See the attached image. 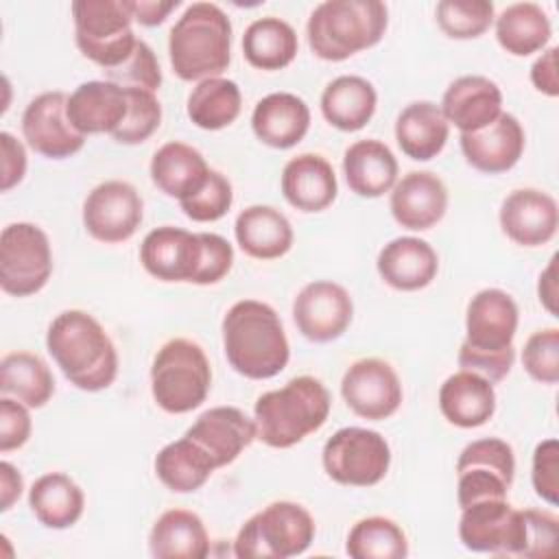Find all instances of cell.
Returning <instances> with one entry per match:
<instances>
[{
	"label": "cell",
	"mask_w": 559,
	"mask_h": 559,
	"mask_svg": "<svg viewBox=\"0 0 559 559\" xmlns=\"http://www.w3.org/2000/svg\"><path fill=\"white\" fill-rule=\"evenodd\" d=\"M251 129L262 144L271 148H290L308 133L310 109L297 94L273 92L255 103Z\"/></svg>",
	"instance_id": "25"
},
{
	"label": "cell",
	"mask_w": 559,
	"mask_h": 559,
	"mask_svg": "<svg viewBox=\"0 0 559 559\" xmlns=\"http://www.w3.org/2000/svg\"><path fill=\"white\" fill-rule=\"evenodd\" d=\"M325 474L347 487L378 485L391 465L386 439L369 428L347 426L336 430L321 452Z\"/></svg>",
	"instance_id": "11"
},
{
	"label": "cell",
	"mask_w": 559,
	"mask_h": 559,
	"mask_svg": "<svg viewBox=\"0 0 559 559\" xmlns=\"http://www.w3.org/2000/svg\"><path fill=\"white\" fill-rule=\"evenodd\" d=\"M550 35V20L535 2L509 4L496 17V39L513 57H528L542 50Z\"/></svg>",
	"instance_id": "39"
},
{
	"label": "cell",
	"mask_w": 559,
	"mask_h": 559,
	"mask_svg": "<svg viewBox=\"0 0 559 559\" xmlns=\"http://www.w3.org/2000/svg\"><path fill=\"white\" fill-rule=\"evenodd\" d=\"M216 469L210 454L190 437L166 443L155 456V474L175 493H190L205 485Z\"/></svg>",
	"instance_id": "36"
},
{
	"label": "cell",
	"mask_w": 559,
	"mask_h": 559,
	"mask_svg": "<svg viewBox=\"0 0 559 559\" xmlns=\"http://www.w3.org/2000/svg\"><path fill=\"white\" fill-rule=\"evenodd\" d=\"M526 522V546L522 557L544 559L555 557L559 550V520L550 511L524 509Z\"/></svg>",
	"instance_id": "47"
},
{
	"label": "cell",
	"mask_w": 559,
	"mask_h": 559,
	"mask_svg": "<svg viewBox=\"0 0 559 559\" xmlns=\"http://www.w3.org/2000/svg\"><path fill=\"white\" fill-rule=\"evenodd\" d=\"M352 317L354 304L349 293L330 280L306 284L293 301L295 325L312 343L338 338L349 328Z\"/></svg>",
	"instance_id": "18"
},
{
	"label": "cell",
	"mask_w": 559,
	"mask_h": 559,
	"mask_svg": "<svg viewBox=\"0 0 559 559\" xmlns=\"http://www.w3.org/2000/svg\"><path fill=\"white\" fill-rule=\"evenodd\" d=\"M389 207L397 225L411 231H424L443 218L448 188L435 173L413 170L391 188Z\"/></svg>",
	"instance_id": "20"
},
{
	"label": "cell",
	"mask_w": 559,
	"mask_h": 559,
	"mask_svg": "<svg viewBox=\"0 0 559 559\" xmlns=\"http://www.w3.org/2000/svg\"><path fill=\"white\" fill-rule=\"evenodd\" d=\"M295 28L275 15L253 20L242 35V55L258 70H282L297 57Z\"/></svg>",
	"instance_id": "37"
},
{
	"label": "cell",
	"mask_w": 559,
	"mask_h": 559,
	"mask_svg": "<svg viewBox=\"0 0 559 559\" xmlns=\"http://www.w3.org/2000/svg\"><path fill=\"white\" fill-rule=\"evenodd\" d=\"M526 373L542 384L559 382V330L546 328L533 332L522 349Z\"/></svg>",
	"instance_id": "45"
},
{
	"label": "cell",
	"mask_w": 559,
	"mask_h": 559,
	"mask_svg": "<svg viewBox=\"0 0 559 559\" xmlns=\"http://www.w3.org/2000/svg\"><path fill=\"white\" fill-rule=\"evenodd\" d=\"M52 273L46 231L33 223H11L0 234V286L7 295L39 293Z\"/></svg>",
	"instance_id": "12"
},
{
	"label": "cell",
	"mask_w": 559,
	"mask_h": 559,
	"mask_svg": "<svg viewBox=\"0 0 559 559\" xmlns=\"http://www.w3.org/2000/svg\"><path fill=\"white\" fill-rule=\"evenodd\" d=\"M459 539L467 550L502 557H522L526 546V522L507 498L478 500L461 509Z\"/></svg>",
	"instance_id": "14"
},
{
	"label": "cell",
	"mask_w": 559,
	"mask_h": 559,
	"mask_svg": "<svg viewBox=\"0 0 559 559\" xmlns=\"http://www.w3.org/2000/svg\"><path fill=\"white\" fill-rule=\"evenodd\" d=\"M465 162L487 175L511 170L524 153V129L513 114H500L491 124L474 133H461Z\"/></svg>",
	"instance_id": "21"
},
{
	"label": "cell",
	"mask_w": 559,
	"mask_h": 559,
	"mask_svg": "<svg viewBox=\"0 0 559 559\" xmlns=\"http://www.w3.org/2000/svg\"><path fill=\"white\" fill-rule=\"evenodd\" d=\"M330 406L332 400L321 380L297 376L255 400V439L269 448H293L325 424Z\"/></svg>",
	"instance_id": "6"
},
{
	"label": "cell",
	"mask_w": 559,
	"mask_h": 559,
	"mask_svg": "<svg viewBox=\"0 0 559 559\" xmlns=\"http://www.w3.org/2000/svg\"><path fill=\"white\" fill-rule=\"evenodd\" d=\"M282 194L299 212H321L336 199L338 183L332 164L317 153H301L282 170Z\"/></svg>",
	"instance_id": "27"
},
{
	"label": "cell",
	"mask_w": 559,
	"mask_h": 559,
	"mask_svg": "<svg viewBox=\"0 0 559 559\" xmlns=\"http://www.w3.org/2000/svg\"><path fill=\"white\" fill-rule=\"evenodd\" d=\"M238 247L255 260H275L290 251L293 227L288 218L271 205H249L234 223Z\"/></svg>",
	"instance_id": "30"
},
{
	"label": "cell",
	"mask_w": 559,
	"mask_h": 559,
	"mask_svg": "<svg viewBox=\"0 0 559 559\" xmlns=\"http://www.w3.org/2000/svg\"><path fill=\"white\" fill-rule=\"evenodd\" d=\"M349 190L362 199H378L397 181V159L380 140H358L343 155Z\"/></svg>",
	"instance_id": "29"
},
{
	"label": "cell",
	"mask_w": 559,
	"mask_h": 559,
	"mask_svg": "<svg viewBox=\"0 0 559 559\" xmlns=\"http://www.w3.org/2000/svg\"><path fill=\"white\" fill-rule=\"evenodd\" d=\"M212 369L205 352L190 338L166 341L151 367V393L157 406L183 415L201 406L210 393Z\"/></svg>",
	"instance_id": "8"
},
{
	"label": "cell",
	"mask_w": 559,
	"mask_h": 559,
	"mask_svg": "<svg viewBox=\"0 0 559 559\" xmlns=\"http://www.w3.org/2000/svg\"><path fill=\"white\" fill-rule=\"evenodd\" d=\"M518 332V304L500 288L478 290L465 312V341L459 367L489 382H500L513 367V338Z\"/></svg>",
	"instance_id": "4"
},
{
	"label": "cell",
	"mask_w": 559,
	"mask_h": 559,
	"mask_svg": "<svg viewBox=\"0 0 559 559\" xmlns=\"http://www.w3.org/2000/svg\"><path fill=\"white\" fill-rule=\"evenodd\" d=\"M140 262L159 282H190L199 286L221 282L231 264L234 249L218 234H192L162 225L151 229L140 245Z\"/></svg>",
	"instance_id": "1"
},
{
	"label": "cell",
	"mask_w": 559,
	"mask_h": 559,
	"mask_svg": "<svg viewBox=\"0 0 559 559\" xmlns=\"http://www.w3.org/2000/svg\"><path fill=\"white\" fill-rule=\"evenodd\" d=\"M72 17L76 48L103 72L122 66L135 50L138 37L127 0H76Z\"/></svg>",
	"instance_id": "10"
},
{
	"label": "cell",
	"mask_w": 559,
	"mask_h": 559,
	"mask_svg": "<svg viewBox=\"0 0 559 559\" xmlns=\"http://www.w3.org/2000/svg\"><path fill=\"white\" fill-rule=\"evenodd\" d=\"M148 550L157 559H203L210 555V537L203 520L188 509L164 511L151 533Z\"/></svg>",
	"instance_id": "31"
},
{
	"label": "cell",
	"mask_w": 559,
	"mask_h": 559,
	"mask_svg": "<svg viewBox=\"0 0 559 559\" xmlns=\"http://www.w3.org/2000/svg\"><path fill=\"white\" fill-rule=\"evenodd\" d=\"M173 72L181 81L221 76L231 61V22L214 2H192L168 35Z\"/></svg>",
	"instance_id": "5"
},
{
	"label": "cell",
	"mask_w": 559,
	"mask_h": 559,
	"mask_svg": "<svg viewBox=\"0 0 559 559\" xmlns=\"http://www.w3.org/2000/svg\"><path fill=\"white\" fill-rule=\"evenodd\" d=\"M439 107L448 124L461 133H474L502 114V92L487 76L465 74L448 85Z\"/></svg>",
	"instance_id": "23"
},
{
	"label": "cell",
	"mask_w": 559,
	"mask_h": 559,
	"mask_svg": "<svg viewBox=\"0 0 559 559\" xmlns=\"http://www.w3.org/2000/svg\"><path fill=\"white\" fill-rule=\"evenodd\" d=\"M376 266L391 288L408 293L426 288L437 277L439 258L426 240L400 236L380 249Z\"/></svg>",
	"instance_id": "26"
},
{
	"label": "cell",
	"mask_w": 559,
	"mask_h": 559,
	"mask_svg": "<svg viewBox=\"0 0 559 559\" xmlns=\"http://www.w3.org/2000/svg\"><path fill=\"white\" fill-rule=\"evenodd\" d=\"M0 153H2V192L11 190L24 179L26 173V151L20 140H15L9 131L0 133Z\"/></svg>",
	"instance_id": "50"
},
{
	"label": "cell",
	"mask_w": 559,
	"mask_h": 559,
	"mask_svg": "<svg viewBox=\"0 0 559 559\" xmlns=\"http://www.w3.org/2000/svg\"><path fill=\"white\" fill-rule=\"evenodd\" d=\"M557 46L546 48L535 63L531 66V83L535 85L537 92L546 96H557L559 94V74H557Z\"/></svg>",
	"instance_id": "51"
},
{
	"label": "cell",
	"mask_w": 559,
	"mask_h": 559,
	"mask_svg": "<svg viewBox=\"0 0 559 559\" xmlns=\"http://www.w3.org/2000/svg\"><path fill=\"white\" fill-rule=\"evenodd\" d=\"M439 28L452 39L480 37L493 22V2L441 0L435 9Z\"/></svg>",
	"instance_id": "42"
},
{
	"label": "cell",
	"mask_w": 559,
	"mask_h": 559,
	"mask_svg": "<svg viewBox=\"0 0 559 559\" xmlns=\"http://www.w3.org/2000/svg\"><path fill=\"white\" fill-rule=\"evenodd\" d=\"M144 203L138 190L120 179L98 183L83 203L85 231L107 245L129 240L144 216Z\"/></svg>",
	"instance_id": "15"
},
{
	"label": "cell",
	"mask_w": 559,
	"mask_h": 559,
	"mask_svg": "<svg viewBox=\"0 0 559 559\" xmlns=\"http://www.w3.org/2000/svg\"><path fill=\"white\" fill-rule=\"evenodd\" d=\"M535 493L548 502H559V441L544 439L535 445L533 452V472H531Z\"/></svg>",
	"instance_id": "48"
},
{
	"label": "cell",
	"mask_w": 559,
	"mask_h": 559,
	"mask_svg": "<svg viewBox=\"0 0 559 559\" xmlns=\"http://www.w3.org/2000/svg\"><path fill=\"white\" fill-rule=\"evenodd\" d=\"M186 437L199 443L218 469L234 463L240 452L251 445L255 439V421L236 406H214L197 417L186 430Z\"/></svg>",
	"instance_id": "22"
},
{
	"label": "cell",
	"mask_w": 559,
	"mask_h": 559,
	"mask_svg": "<svg viewBox=\"0 0 559 559\" xmlns=\"http://www.w3.org/2000/svg\"><path fill=\"white\" fill-rule=\"evenodd\" d=\"M557 260L559 255L555 253L548 262V266L542 271L539 282H537V295H539V304L552 314L557 317Z\"/></svg>",
	"instance_id": "54"
},
{
	"label": "cell",
	"mask_w": 559,
	"mask_h": 559,
	"mask_svg": "<svg viewBox=\"0 0 559 559\" xmlns=\"http://www.w3.org/2000/svg\"><path fill=\"white\" fill-rule=\"evenodd\" d=\"M31 428L28 406L4 395L0 400V452L22 448L31 437Z\"/></svg>",
	"instance_id": "49"
},
{
	"label": "cell",
	"mask_w": 559,
	"mask_h": 559,
	"mask_svg": "<svg viewBox=\"0 0 559 559\" xmlns=\"http://www.w3.org/2000/svg\"><path fill=\"white\" fill-rule=\"evenodd\" d=\"M376 87L356 74H343L330 81L321 94L323 118L341 131L362 129L376 114Z\"/></svg>",
	"instance_id": "34"
},
{
	"label": "cell",
	"mask_w": 559,
	"mask_h": 559,
	"mask_svg": "<svg viewBox=\"0 0 559 559\" xmlns=\"http://www.w3.org/2000/svg\"><path fill=\"white\" fill-rule=\"evenodd\" d=\"M231 201L234 192L229 179L218 170H210L205 183L194 194L181 199L179 205L188 218L197 223H212L229 212Z\"/></svg>",
	"instance_id": "44"
},
{
	"label": "cell",
	"mask_w": 559,
	"mask_h": 559,
	"mask_svg": "<svg viewBox=\"0 0 559 559\" xmlns=\"http://www.w3.org/2000/svg\"><path fill=\"white\" fill-rule=\"evenodd\" d=\"M129 11L135 22L142 26H157L162 24L170 11L179 7V0H127Z\"/></svg>",
	"instance_id": "52"
},
{
	"label": "cell",
	"mask_w": 559,
	"mask_h": 559,
	"mask_svg": "<svg viewBox=\"0 0 559 559\" xmlns=\"http://www.w3.org/2000/svg\"><path fill=\"white\" fill-rule=\"evenodd\" d=\"M46 347L66 380L81 391H103L118 376L116 347L85 310L59 312L48 325Z\"/></svg>",
	"instance_id": "2"
},
{
	"label": "cell",
	"mask_w": 559,
	"mask_h": 559,
	"mask_svg": "<svg viewBox=\"0 0 559 559\" xmlns=\"http://www.w3.org/2000/svg\"><path fill=\"white\" fill-rule=\"evenodd\" d=\"M450 135V124L441 107L430 100H415L406 105L395 120V140L402 153L415 162L437 157Z\"/></svg>",
	"instance_id": "32"
},
{
	"label": "cell",
	"mask_w": 559,
	"mask_h": 559,
	"mask_svg": "<svg viewBox=\"0 0 559 559\" xmlns=\"http://www.w3.org/2000/svg\"><path fill=\"white\" fill-rule=\"evenodd\" d=\"M66 107L68 96L55 90L35 96L22 114L26 144L48 159H66L85 144V135L72 127Z\"/></svg>",
	"instance_id": "17"
},
{
	"label": "cell",
	"mask_w": 559,
	"mask_h": 559,
	"mask_svg": "<svg viewBox=\"0 0 559 559\" xmlns=\"http://www.w3.org/2000/svg\"><path fill=\"white\" fill-rule=\"evenodd\" d=\"M127 90L111 81H85L68 96V118L83 133H114L127 116Z\"/></svg>",
	"instance_id": "24"
},
{
	"label": "cell",
	"mask_w": 559,
	"mask_h": 559,
	"mask_svg": "<svg viewBox=\"0 0 559 559\" xmlns=\"http://www.w3.org/2000/svg\"><path fill=\"white\" fill-rule=\"evenodd\" d=\"M0 391L28 408H41L55 393V378L37 354L11 352L0 360Z\"/></svg>",
	"instance_id": "38"
},
{
	"label": "cell",
	"mask_w": 559,
	"mask_h": 559,
	"mask_svg": "<svg viewBox=\"0 0 559 559\" xmlns=\"http://www.w3.org/2000/svg\"><path fill=\"white\" fill-rule=\"evenodd\" d=\"M242 109V94L236 81L214 76L199 81L188 96V118L205 131L229 127Z\"/></svg>",
	"instance_id": "40"
},
{
	"label": "cell",
	"mask_w": 559,
	"mask_h": 559,
	"mask_svg": "<svg viewBox=\"0 0 559 559\" xmlns=\"http://www.w3.org/2000/svg\"><path fill=\"white\" fill-rule=\"evenodd\" d=\"M341 395L354 415L382 421L400 408L402 384L386 360L360 358L347 367L341 380Z\"/></svg>",
	"instance_id": "16"
},
{
	"label": "cell",
	"mask_w": 559,
	"mask_h": 559,
	"mask_svg": "<svg viewBox=\"0 0 559 559\" xmlns=\"http://www.w3.org/2000/svg\"><path fill=\"white\" fill-rule=\"evenodd\" d=\"M441 415L459 428H478L496 413L493 382L474 373L456 371L439 389Z\"/></svg>",
	"instance_id": "28"
},
{
	"label": "cell",
	"mask_w": 559,
	"mask_h": 559,
	"mask_svg": "<svg viewBox=\"0 0 559 559\" xmlns=\"http://www.w3.org/2000/svg\"><path fill=\"white\" fill-rule=\"evenodd\" d=\"M345 552L352 559H404L408 555V539L391 518L371 515L352 526Z\"/></svg>",
	"instance_id": "41"
},
{
	"label": "cell",
	"mask_w": 559,
	"mask_h": 559,
	"mask_svg": "<svg viewBox=\"0 0 559 559\" xmlns=\"http://www.w3.org/2000/svg\"><path fill=\"white\" fill-rule=\"evenodd\" d=\"M389 24L386 4L380 0H325L308 17L310 50L325 61H345L376 46Z\"/></svg>",
	"instance_id": "7"
},
{
	"label": "cell",
	"mask_w": 559,
	"mask_h": 559,
	"mask_svg": "<svg viewBox=\"0 0 559 559\" xmlns=\"http://www.w3.org/2000/svg\"><path fill=\"white\" fill-rule=\"evenodd\" d=\"M28 507L46 528H70L83 515L85 496L68 474L48 472L31 485Z\"/></svg>",
	"instance_id": "35"
},
{
	"label": "cell",
	"mask_w": 559,
	"mask_h": 559,
	"mask_svg": "<svg viewBox=\"0 0 559 559\" xmlns=\"http://www.w3.org/2000/svg\"><path fill=\"white\" fill-rule=\"evenodd\" d=\"M515 474L513 448L498 439L485 437L467 443L456 461V500L465 509L478 500L507 498Z\"/></svg>",
	"instance_id": "13"
},
{
	"label": "cell",
	"mask_w": 559,
	"mask_h": 559,
	"mask_svg": "<svg viewBox=\"0 0 559 559\" xmlns=\"http://www.w3.org/2000/svg\"><path fill=\"white\" fill-rule=\"evenodd\" d=\"M127 90V116L122 124L111 133V138L120 144H142L146 142L162 122V105L155 92L140 90V87H124Z\"/></svg>",
	"instance_id": "43"
},
{
	"label": "cell",
	"mask_w": 559,
	"mask_h": 559,
	"mask_svg": "<svg viewBox=\"0 0 559 559\" xmlns=\"http://www.w3.org/2000/svg\"><path fill=\"white\" fill-rule=\"evenodd\" d=\"M210 166L205 157L186 142L162 144L151 159V179L166 194L177 201L194 194L207 179Z\"/></svg>",
	"instance_id": "33"
},
{
	"label": "cell",
	"mask_w": 559,
	"mask_h": 559,
	"mask_svg": "<svg viewBox=\"0 0 559 559\" xmlns=\"http://www.w3.org/2000/svg\"><path fill=\"white\" fill-rule=\"evenodd\" d=\"M314 520L297 502L277 500L253 513L234 539L238 559H288L308 550L314 539Z\"/></svg>",
	"instance_id": "9"
},
{
	"label": "cell",
	"mask_w": 559,
	"mask_h": 559,
	"mask_svg": "<svg viewBox=\"0 0 559 559\" xmlns=\"http://www.w3.org/2000/svg\"><path fill=\"white\" fill-rule=\"evenodd\" d=\"M221 332L227 362L249 380H269L288 365L290 347L284 325L264 301H236L223 317Z\"/></svg>",
	"instance_id": "3"
},
{
	"label": "cell",
	"mask_w": 559,
	"mask_h": 559,
	"mask_svg": "<svg viewBox=\"0 0 559 559\" xmlns=\"http://www.w3.org/2000/svg\"><path fill=\"white\" fill-rule=\"evenodd\" d=\"M500 227L520 247H539L552 240L559 227L557 201L537 188H520L500 205Z\"/></svg>",
	"instance_id": "19"
},
{
	"label": "cell",
	"mask_w": 559,
	"mask_h": 559,
	"mask_svg": "<svg viewBox=\"0 0 559 559\" xmlns=\"http://www.w3.org/2000/svg\"><path fill=\"white\" fill-rule=\"evenodd\" d=\"M24 489L22 474L9 461L0 463V511H9L20 500Z\"/></svg>",
	"instance_id": "53"
},
{
	"label": "cell",
	"mask_w": 559,
	"mask_h": 559,
	"mask_svg": "<svg viewBox=\"0 0 559 559\" xmlns=\"http://www.w3.org/2000/svg\"><path fill=\"white\" fill-rule=\"evenodd\" d=\"M105 79L111 83H118L120 87H140V90L155 92L162 85V70L153 48L146 41L138 39L131 57L122 66L114 70H105Z\"/></svg>",
	"instance_id": "46"
}]
</instances>
